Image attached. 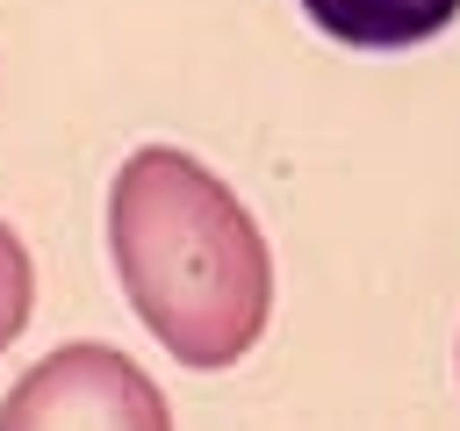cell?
<instances>
[{"instance_id":"obj_4","label":"cell","mask_w":460,"mask_h":431,"mask_svg":"<svg viewBox=\"0 0 460 431\" xmlns=\"http://www.w3.org/2000/svg\"><path fill=\"white\" fill-rule=\"evenodd\" d=\"M29 302H36V266H29L22 237L0 223V352L29 330Z\"/></svg>"},{"instance_id":"obj_3","label":"cell","mask_w":460,"mask_h":431,"mask_svg":"<svg viewBox=\"0 0 460 431\" xmlns=\"http://www.w3.org/2000/svg\"><path fill=\"white\" fill-rule=\"evenodd\" d=\"M302 14L345 50H410L431 43L460 14V0H302Z\"/></svg>"},{"instance_id":"obj_2","label":"cell","mask_w":460,"mask_h":431,"mask_svg":"<svg viewBox=\"0 0 460 431\" xmlns=\"http://www.w3.org/2000/svg\"><path fill=\"white\" fill-rule=\"evenodd\" d=\"M0 431H172L158 381L115 345H58L0 395Z\"/></svg>"},{"instance_id":"obj_1","label":"cell","mask_w":460,"mask_h":431,"mask_svg":"<svg viewBox=\"0 0 460 431\" xmlns=\"http://www.w3.org/2000/svg\"><path fill=\"white\" fill-rule=\"evenodd\" d=\"M108 259L137 323L194 374L237 366L273 316V251L252 208L172 144L122 158L108 187Z\"/></svg>"}]
</instances>
